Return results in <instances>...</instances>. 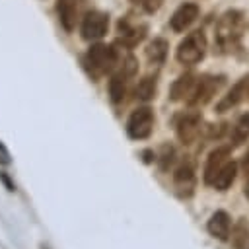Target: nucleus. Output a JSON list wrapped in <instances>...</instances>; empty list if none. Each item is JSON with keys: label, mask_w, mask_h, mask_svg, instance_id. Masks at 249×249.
<instances>
[{"label": "nucleus", "mask_w": 249, "mask_h": 249, "mask_svg": "<svg viewBox=\"0 0 249 249\" xmlns=\"http://www.w3.org/2000/svg\"><path fill=\"white\" fill-rule=\"evenodd\" d=\"M243 16L237 10H228L216 23V43L224 53L233 51L243 35Z\"/></svg>", "instance_id": "obj_1"}, {"label": "nucleus", "mask_w": 249, "mask_h": 249, "mask_svg": "<svg viewBox=\"0 0 249 249\" xmlns=\"http://www.w3.org/2000/svg\"><path fill=\"white\" fill-rule=\"evenodd\" d=\"M119 64V53L113 47L95 43L86 53V66L89 68L93 78H99L107 72H111Z\"/></svg>", "instance_id": "obj_2"}, {"label": "nucleus", "mask_w": 249, "mask_h": 249, "mask_svg": "<svg viewBox=\"0 0 249 249\" xmlns=\"http://www.w3.org/2000/svg\"><path fill=\"white\" fill-rule=\"evenodd\" d=\"M204 53H206V39L202 31H193L179 43L175 51V58L185 66H193L204 58Z\"/></svg>", "instance_id": "obj_3"}, {"label": "nucleus", "mask_w": 249, "mask_h": 249, "mask_svg": "<svg viewBox=\"0 0 249 249\" xmlns=\"http://www.w3.org/2000/svg\"><path fill=\"white\" fill-rule=\"evenodd\" d=\"M154 130V111L150 107H138L126 121V134L132 140H146Z\"/></svg>", "instance_id": "obj_4"}, {"label": "nucleus", "mask_w": 249, "mask_h": 249, "mask_svg": "<svg viewBox=\"0 0 249 249\" xmlns=\"http://www.w3.org/2000/svg\"><path fill=\"white\" fill-rule=\"evenodd\" d=\"M222 80H224L222 76L220 78H214V76H200V78H196V84H195V88H193L187 103L191 107H202V105H206L214 97V93L220 89Z\"/></svg>", "instance_id": "obj_5"}, {"label": "nucleus", "mask_w": 249, "mask_h": 249, "mask_svg": "<svg viewBox=\"0 0 249 249\" xmlns=\"http://www.w3.org/2000/svg\"><path fill=\"white\" fill-rule=\"evenodd\" d=\"M173 185L179 196L189 198L195 193V185H196V175H195V165L191 160H183L175 173H173Z\"/></svg>", "instance_id": "obj_6"}, {"label": "nucleus", "mask_w": 249, "mask_h": 249, "mask_svg": "<svg viewBox=\"0 0 249 249\" xmlns=\"http://www.w3.org/2000/svg\"><path fill=\"white\" fill-rule=\"evenodd\" d=\"M109 18L103 12H89L82 21V37L86 41H97L107 33Z\"/></svg>", "instance_id": "obj_7"}, {"label": "nucleus", "mask_w": 249, "mask_h": 249, "mask_svg": "<svg viewBox=\"0 0 249 249\" xmlns=\"http://www.w3.org/2000/svg\"><path fill=\"white\" fill-rule=\"evenodd\" d=\"M230 161V146H220L216 150H212L206 158V163H204V173H202V181L204 185L212 187L216 175L220 173V169Z\"/></svg>", "instance_id": "obj_8"}, {"label": "nucleus", "mask_w": 249, "mask_h": 249, "mask_svg": "<svg viewBox=\"0 0 249 249\" xmlns=\"http://www.w3.org/2000/svg\"><path fill=\"white\" fill-rule=\"evenodd\" d=\"M202 124V119L198 113L191 111V113H185L179 121H177V126H175V132H177V138L183 142V144H193L196 140V136L200 134V126Z\"/></svg>", "instance_id": "obj_9"}, {"label": "nucleus", "mask_w": 249, "mask_h": 249, "mask_svg": "<svg viewBox=\"0 0 249 249\" xmlns=\"http://www.w3.org/2000/svg\"><path fill=\"white\" fill-rule=\"evenodd\" d=\"M245 99H249V74L243 76V78L218 101L216 109H218L220 113H224V111L235 107L237 103H241V101H245Z\"/></svg>", "instance_id": "obj_10"}, {"label": "nucleus", "mask_w": 249, "mask_h": 249, "mask_svg": "<svg viewBox=\"0 0 249 249\" xmlns=\"http://www.w3.org/2000/svg\"><path fill=\"white\" fill-rule=\"evenodd\" d=\"M206 231L220 241H226L231 235V218L226 210H216L208 222H206Z\"/></svg>", "instance_id": "obj_11"}, {"label": "nucleus", "mask_w": 249, "mask_h": 249, "mask_svg": "<svg viewBox=\"0 0 249 249\" xmlns=\"http://www.w3.org/2000/svg\"><path fill=\"white\" fill-rule=\"evenodd\" d=\"M196 16H198V6H196V4L187 2V4L179 6V8L175 10V14L171 16V29L177 31V33L185 31V29L196 19Z\"/></svg>", "instance_id": "obj_12"}, {"label": "nucleus", "mask_w": 249, "mask_h": 249, "mask_svg": "<svg viewBox=\"0 0 249 249\" xmlns=\"http://www.w3.org/2000/svg\"><path fill=\"white\" fill-rule=\"evenodd\" d=\"M119 33H121V39H123V45L124 47H134L136 43H140L144 39L146 25H136L128 18H123L119 21Z\"/></svg>", "instance_id": "obj_13"}, {"label": "nucleus", "mask_w": 249, "mask_h": 249, "mask_svg": "<svg viewBox=\"0 0 249 249\" xmlns=\"http://www.w3.org/2000/svg\"><path fill=\"white\" fill-rule=\"evenodd\" d=\"M196 84V76L187 72L183 76H179L173 84H171V89H169V99L171 101H181V99H189L193 88Z\"/></svg>", "instance_id": "obj_14"}, {"label": "nucleus", "mask_w": 249, "mask_h": 249, "mask_svg": "<svg viewBox=\"0 0 249 249\" xmlns=\"http://www.w3.org/2000/svg\"><path fill=\"white\" fill-rule=\"evenodd\" d=\"M128 78H130V74H126L124 70H117V72L111 76L107 89H109V99H111L113 103H121V101L124 99Z\"/></svg>", "instance_id": "obj_15"}, {"label": "nucleus", "mask_w": 249, "mask_h": 249, "mask_svg": "<svg viewBox=\"0 0 249 249\" xmlns=\"http://www.w3.org/2000/svg\"><path fill=\"white\" fill-rule=\"evenodd\" d=\"M56 12L60 23L66 31H74L76 27V0H56Z\"/></svg>", "instance_id": "obj_16"}, {"label": "nucleus", "mask_w": 249, "mask_h": 249, "mask_svg": "<svg viewBox=\"0 0 249 249\" xmlns=\"http://www.w3.org/2000/svg\"><path fill=\"white\" fill-rule=\"evenodd\" d=\"M235 175H237V163H235V161H228V163L220 169V173L216 175L212 187H214L216 191H228V189L231 187V183L235 181Z\"/></svg>", "instance_id": "obj_17"}, {"label": "nucleus", "mask_w": 249, "mask_h": 249, "mask_svg": "<svg viewBox=\"0 0 249 249\" xmlns=\"http://www.w3.org/2000/svg\"><path fill=\"white\" fill-rule=\"evenodd\" d=\"M231 243L235 249H249V222L239 218L231 228Z\"/></svg>", "instance_id": "obj_18"}, {"label": "nucleus", "mask_w": 249, "mask_h": 249, "mask_svg": "<svg viewBox=\"0 0 249 249\" xmlns=\"http://www.w3.org/2000/svg\"><path fill=\"white\" fill-rule=\"evenodd\" d=\"M167 41L165 39H154L148 47H146V58L152 62V64H161L167 56Z\"/></svg>", "instance_id": "obj_19"}, {"label": "nucleus", "mask_w": 249, "mask_h": 249, "mask_svg": "<svg viewBox=\"0 0 249 249\" xmlns=\"http://www.w3.org/2000/svg\"><path fill=\"white\" fill-rule=\"evenodd\" d=\"M247 138H249V113H243L231 128V144L241 146L243 142H247Z\"/></svg>", "instance_id": "obj_20"}, {"label": "nucleus", "mask_w": 249, "mask_h": 249, "mask_svg": "<svg viewBox=\"0 0 249 249\" xmlns=\"http://www.w3.org/2000/svg\"><path fill=\"white\" fill-rule=\"evenodd\" d=\"M154 95H156V78L144 76L136 86V97L142 101H150Z\"/></svg>", "instance_id": "obj_21"}, {"label": "nucleus", "mask_w": 249, "mask_h": 249, "mask_svg": "<svg viewBox=\"0 0 249 249\" xmlns=\"http://www.w3.org/2000/svg\"><path fill=\"white\" fill-rule=\"evenodd\" d=\"M173 156H175L173 148H171L169 144H163V146H161V152H160V156L156 158V160L160 161V167H161V171H165V169L171 165V161H173Z\"/></svg>", "instance_id": "obj_22"}, {"label": "nucleus", "mask_w": 249, "mask_h": 249, "mask_svg": "<svg viewBox=\"0 0 249 249\" xmlns=\"http://www.w3.org/2000/svg\"><path fill=\"white\" fill-rule=\"evenodd\" d=\"M132 4H136V6H140L144 12H148V14H152V12H156L160 6H161V2L163 0H130Z\"/></svg>", "instance_id": "obj_23"}, {"label": "nucleus", "mask_w": 249, "mask_h": 249, "mask_svg": "<svg viewBox=\"0 0 249 249\" xmlns=\"http://www.w3.org/2000/svg\"><path fill=\"white\" fill-rule=\"evenodd\" d=\"M0 183L6 187V191H10V193H14V191H16V183L12 181V177H10L6 171H0Z\"/></svg>", "instance_id": "obj_24"}, {"label": "nucleus", "mask_w": 249, "mask_h": 249, "mask_svg": "<svg viewBox=\"0 0 249 249\" xmlns=\"http://www.w3.org/2000/svg\"><path fill=\"white\" fill-rule=\"evenodd\" d=\"M10 163H12V156L4 146V142H0V165H10Z\"/></svg>", "instance_id": "obj_25"}, {"label": "nucleus", "mask_w": 249, "mask_h": 249, "mask_svg": "<svg viewBox=\"0 0 249 249\" xmlns=\"http://www.w3.org/2000/svg\"><path fill=\"white\" fill-rule=\"evenodd\" d=\"M241 167H243L245 177H249V150L245 152V156H243V160H241Z\"/></svg>", "instance_id": "obj_26"}, {"label": "nucleus", "mask_w": 249, "mask_h": 249, "mask_svg": "<svg viewBox=\"0 0 249 249\" xmlns=\"http://www.w3.org/2000/svg\"><path fill=\"white\" fill-rule=\"evenodd\" d=\"M142 156H144V163H152V161H156V154H154L152 150H144Z\"/></svg>", "instance_id": "obj_27"}, {"label": "nucleus", "mask_w": 249, "mask_h": 249, "mask_svg": "<svg viewBox=\"0 0 249 249\" xmlns=\"http://www.w3.org/2000/svg\"><path fill=\"white\" fill-rule=\"evenodd\" d=\"M243 193H245V196L249 198V177H245V187H243Z\"/></svg>", "instance_id": "obj_28"}]
</instances>
